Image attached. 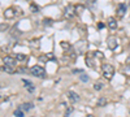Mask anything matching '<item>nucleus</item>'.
<instances>
[{
    "label": "nucleus",
    "instance_id": "2",
    "mask_svg": "<svg viewBox=\"0 0 130 117\" xmlns=\"http://www.w3.org/2000/svg\"><path fill=\"white\" fill-rule=\"evenodd\" d=\"M75 14H77V8H75L74 5L69 4V5H66L64 8V16H65V18L72 20V18H74Z\"/></svg>",
    "mask_w": 130,
    "mask_h": 117
},
{
    "label": "nucleus",
    "instance_id": "14",
    "mask_svg": "<svg viewBox=\"0 0 130 117\" xmlns=\"http://www.w3.org/2000/svg\"><path fill=\"white\" fill-rule=\"evenodd\" d=\"M16 60L20 61V62L26 61V55H24V53H17V55H16Z\"/></svg>",
    "mask_w": 130,
    "mask_h": 117
},
{
    "label": "nucleus",
    "instance_id": "12",
    "mask_svg": "<svg viewBox=\"0 0 130 117\" xmlns=\"http://www.w3.org/2000/svg\"><path fill=\"white\" fill-rule=\"evenodd\" d=\"M2 70H4V72H7V73H14V72H16L14 66H9V65H4L2 68Z\"/></svg>",
    "mask_w": 130,
    "mask_h": 117
},
{
    "label": "nucleus",
    "instance_id": "11",
    "mask_svg": "<svg viewBox=\"0 0 130 117\" xmlns=\"http://www.w3.org/2000/svg\"><path fill=\"white\" fill-rule=\"evenodd\" d=\"M22 82H24V85L26 86V89H27V91H29V92H34L35 87H34V85H33L31 82H29V81H26V80H24Z\"/></svg>",
    "mask_w": 130,
    "mask_h": 117
},
{
    "label": "nucleus",
    "instance_id": "4",
    "mask_svg": "<svg viewBox=\"0 0 130 117\" xmlns=\"http://www.w3.org/2000/svg\"><path fill=\"white\" fill-rule=\"evenodd\" d=\"M22 14V11H18L17 8H8V9H5V12H4V17L7 18V20H11V18H14L17 14Z\"/></svg>",
    "mask_w": 130,
    "mask_h": 117
},
{
    "label": "nucleus",
    "instance_id": "28",
    "mask_svg": "<svg viewBox=\"0 0 130 117\" xmlns=\"http://www.w3.org/2000/svg\"><path fill=\"white\" fill-rule=\"evenodd\" d=\"M126 4H127V5L130 7V0H126Z\"/></svg>",
    "mask_w": 130,
    "mask_h": 117
},
{
    "label": "nucleus",
    "instance_id": "24",
    "mask_svg": "<svg viewBox=\"0 0 130 117\" xmlns=\"http://www.w3.org/2000/svg\"><path fill=\"white\" fill-rule=\"evenodd\" d=\"M8 100V96H5V95H0V103L2 101H7Z\"/></svg>",
    "mask_w": 130,
    "mask_h": 117
},
{
    "label": "nucleus",
    "instance_id": "19",
    "mask_svg": "<svg viewBox=\"0 0 130 117\" xmlns=\"http://www.w3.org/2000/svg\"><path fill=\"white\" fill-rule=\"evenodd\" d=\"M79 81L81 82H87L89 81V75L87 74H81L79 75Z\"/></svg>",
    "mask_w": 130,
    "mask_h": 117
},
{
    "label": "nucleus",
    "instance_id": "15",
    "mask_svg": "<svg viewBox=\"0 0 130 117\" xmlns=\"http://www.w3.org/2000/svg\"><path fill=\"white\" fill-rule=\"evenodd\" d=\"M121 72H122V74H125L126 77H130V65H127V64H126V66H125V68H122Z\"/></svg>",
    "mask_w": 130,
    "mask_h": 117
},
{
    "label": "nucleus",
    "instance_id": "26",
    "mask_svg": "<svg viewBox=\"0 0 130 117\" xmlns=\"http://www.w3.org/2000/svg\"><path fill=\"white\" fill-rule=\"evenodd\" d=\"M104 26H105V25H104L103 22H99V23H98V29H100V30H102V29H103Z\"/></svg>",
    "mask_w": 130,
    "mask_h": 117
},
{
    "label": "nucleus",
    "instance_id": "25",
    "mask_svg": "<svg viewBox=\"0 0 130 117\" xmlns=\"http://www.w3.org/2000/svg\"><path fill=\"white\" fill-rule=\"evenodd\" d=\"M94 55H96V57H99V59H102V57H103V53H102V52H99V51H96Z\"/></svg>",
    "mask_w": 130,
    "mask_h": 117
},
{
    "label": "nucleus",
    "instance_id": "5",
    "mask_svg": "<svg viewBox=\"0 0 130 117\" xmlns=\"http://www.w3.org/2000/svg\"><path fill=\"white\" fill-rule=\"evenodd\" d=\"M107 46H108V48L109 50H116V47H117V39L114 38V36H108V39H107Z\"/></svg>",
    "mask_w": 130,
    "mask_h": 117
},
{
    "label": "nucleus",
    "instance_id": "17",
    "mask_svg": "<svg viewBox=\"0 0 130 117\" xmlns=\"http://www.w3.org/2000/svg\"><path fill=\"white\" fill-rule=\"evenodd\" d=\"M14 116H16V117H24V111L18 107L16 111H14Z\"/></svg>",
    "mask_w": 130,
    "mask_h": 117
},
{
    "label": "nucleus",
    "instance_id": "13",
    "mask_svg": "<svg viewBox=\"0 0 130 117\" xmlns=\"http://www.w3.org/2000/svg\"><path fill=\"white\" fill-rule=\"evenodd\" d=\"M60 46H61V50L63 51H69L70 50V44L68 42H60Z\"/></svg>",
    "mask_w": 130,
    "mask_h": 117
},
{
    "label": "nucleus",
    "instance_id": "9",
    "mask_svg": "<svg viewBox=\"0 0 130 117\" xmlns=\"http://www.w3.org/2000/svg\"><path fill=\"white\" fill-rule=\"evenodd\" d=\"M107 25H108V27H109L111 30H116V29H117V21L114 20L113 17H109V18H108V23H107Z\"/></svg>",
    "mask_w": 130,
    "mask_h": 117
},
{
    "label": "nucleus",
    "instance_id": "22",
    "mask_svg": "<svg viewBox=\"0 0 130 117\" xmlns=\"http://www.w3.org/2000/svg\"><path fill=\"white\" fill-rule=\"evenodd\" d=\"M43 23H44L46 26H50V25H52V23H53V21H52V20H48V18H44V20H43Z\"/></svg>",
    "mask_w": 130,
    "mask_h": 117
},
{
    "label": "nucleus",
    "instance_id": "1",
    "mask_svg": "<svg viewBox=\"0 0 130 117\" xmlns=\"http://www.w3.org/2000/svg\"><path fill=\"white\" fill-rule=\"evenodd\" d=\"M102 72H103V75L107 78V80H112V77L114 74V68L111 64H103L102 65Z\"/></svg>",
    "mask_w": 130,
    "mask_h": 117
},
{
    "label": "nucleus",
    "instance_id": "16",
    "mask_svg": "<svg viewBox=\"0 0 130 117\" xmlns=\"http://www.w3.org/2000/svg\"><path fill=\"white\" fill-rule=\"evenodd\" d=\"M103 87H104V85H103L102 82H95V83H94V90H95V91H100Z\"/></svg>",
    "mask_w": 130,
    "mask_h": 117
},
{
    "label": "nucleus",
    "instance_id": "6",
    "mask_svg": "<svg viewBox=\"0 0 130 117\" xmlns=\"http://www.w3.org/2000/svg\"><path fill=\"white\" fill-rule=\"evenodd\" d=\"M3 62L5 65H9V66H16V57H13V56H4L3 57Z\"/></svg>",
    "mask_w": 130,
    "mask_h": 117
},
{
    "label": "nucleus",
    "instance_id": "8",
    "mask_svg": "<svg viewBox=\"0 0 130 117\" xmlns=\"http://www.w3.org/2000/svg\"><path fill=\"white\" fill-rule=\"evenodd\" d=\"M68 98H69V100L72 101L73 104L79 101V95H78L77 92H74V91H69V92H68Z\"/></svg>",
    "mask_w": 130,
    "mask_h": 117
},
{
    "label": "nucleus",
    "instance_id": "10",
    "mask_svg": "<svg viewBox=\"0 0 130 117\" xmlns=\"http://www.w3.org/2000/svg\"><path fill=\"white\" fill-rule=\"evenodd\" d=\"M33 107H34V104H33V103H30V101H27V103H24V104H21V105H20V108H21L24 112L30 111V109H31Z\"/></svg>",
    "mask_w": 130,
    "mask_h": 117
},
{
    "label": "nucleus",
    "instance_id": "20",
    "mask_svg": "<svg viewBox=\"0 0 130 117\" xmlns=\"http://www.w3.org/2000/svg\"><path fill=\"white\" fill-rule=\"evenodd\" d=\"M9 29V25L8 23H0V31H5Z\"/></svg>",
    "mask_w": 130,
    "mask_h": 117
},
{
    "label": "nucleus",
    "instance_id": "18",
    "mask_svg": "<svg viewBox=\"0 0 130 117\" xmlns=\"http://www.w3.org/2000/svg\"><path fill=\"white\" fill-rule=\"evenodd\" d=\"M105 104H107V99H105V98H100V99L98 100V105H99V107H103V105H105Z\"/></svg>",
    "mask_w": 130,
    "mask_h": 117
},
{
    "label": "nucleus",
    "instance_id": "29",
    "mask_svg": "<svg viewBox=\"0 0 130 117\" xmlns=\"http://www.w3.org/2000/svg\"><path fill=\"white\" fill-rule=\"evenodd\" d=\"M89 117H94V116H91V114H90V116H89Z\"/></svg>",
    "mask_w": 130,
    "mask_h": 117
},
{
    "label": "nucleus",
    "instance_id": "30",
    "mask_svg": "<svg viewBox=\"0 0 130 117\" xmlns=\"http://www.w3.org/2000/svg\"><path fill=\"white\" fill-rule=\"evenodd\" d=\"M93 2H95V0H93Z\"/></svg>",
    "mask_w": 130,
    "mask_h": 117
},
{
    "label": "nucleus",
    "instance_id": "7",
    "mask_svg": "<svg viewBox=\"0 0 130 117\" xmlns=\"http://www.w3.org/2000/svg\"><path fill=\"white\" fill-rule=\"evenodd\" d=\"M126 8H127V5L124 4V3L118 4V7H117V14H118V17H124V16L126 14Z\"/></svg>",
    "mask_w": 130,
    "mask_h": 117
},
{
    "label": "nucleus",
    "instance_id": "27",
    "mask_svg": "<svg viewBox=\"0 0 130 117\" xmlns=\"http://www.w3.org/2000/svg\"><path fill=\"white\" fill-rule=\"evenodd\" d=\"M126 64L130 65V56H127V59H126Z\"/></svg>",
    "mask_w": 130,
    "mask_h": 117
},
{
    "label": "nucleus",
    "instance_id": "21",
    "mask_svg": "<svg viewBox=\"0 0 130 117\" xmlns=\"http://www.w3.org/2000/svg\"><path fill=\"white\" fill-rule=\"evenodd\" d=\"M30 11H33V12H38V11H39V8H38L34 3H31V4H30Z\"/></svg>",
    "mask_w": 130,
    "mask_h": 117
},
{
    "label": "nucleus",
    "instance_id": "23",
    "mask_svg": "<svg viewBox=\"0 0 130 117\" xmlns=\"http://www.w3.org/2000/svg\"><path fill=\"white\" fill-rule=\"evenodd\" d=\"M73 112V107H69L66 109V112H65V114H64V117H69V114Z\"/></svg>",
    "mask_w": 130,
    "mask_h": 117
},
{
    "label": "nucleus",
    "instance_id": "3",
    "mask_svg": "<svg viewBox=\"0 0 130 117\" xmlns=\"http://www.w3.org/2000/svg\"><path fill=\"white\" fill-rule=\"evenodd\" d=\"M30 73H31L34 77H38V78H44L46 77V70L40 65H34L31 69H30Z\"/></svg>",
    "mask_w": 130,
    "mask_h": 117
}]
</instances>
